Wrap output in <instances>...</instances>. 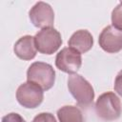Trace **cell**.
<instances>
[{"mask_svg":"<svg viewBox=\"0 0 122 122\" xmlns=\"http://www.w3.org/2000/svg\"><path fill=\"white\" fill-rule=\"evenodd\" d=\"M15 55L22 60H31L36 56L37 49L34 43V36L24 35L20 37L13 46Z\"/></svg>","mask_w":122,"mask_h":122,"instance_id":"cell-9","label":"cell"},{"mask_svg":"<svg viewBox=\"0 0 122 122\" xmlns=\"http://www.w3.org/2000/svg\"><path fill=\"white\" fill-rule=\"evenodd\" d=\"M29 17L32 25L36 28L52 27L54 22V11L51 5L46 2H37L29 11Z\"/></svg>","mask_w":122,"mask_h":122,"instance_id":"cell-7","label":"cell"},{"mask_svg":"<svg viewBox=\"0 0 122 122\" xmlns=\"http://www.w3.org/2000/svg\"><path fill=\"white\" fill-rule=\"evenodd\" d=\"M31 122H57L53 114L51 112H41L34 116Z\"/></svg>","mask_w":122,"mask_h":122,"instance_id":"cell-13","label":"cell"},{"mask_svg":"<svg viewBox=\"0 0 122 122\" xmlns=\"http://www.w3.org/2000/svg\"><path fill=\"white\" fill-rule=\"evenodd\" d=\"M68 89L79 106L87 108L92 104L94 99L93 88L82 75L71 74L68 77Z\"/></svg>","mask_w":122,"mask_h":122,"instance_id":"cell-1","label":"cell"},{"mask_svg":"<svg viewBox=\"0 0 122 122\" xmlns=\"http://www.w3.org/2000/svg\"><path fill=\"white\" fill-rule=\"evenodd\" d=\"M69 47L74 49L80 53L89 51L93 46V37L87 30H78L71 34L68 41Z\"/></svg>","mask_w":122,"mask_h":122,"instance_id":"cell-10","label":"cell"},{"mask_svg":"<svg viewBox=\"0 0 122 122\" xmlns=\"http://www.w3.org/2000/svg\"><path fill=\"white\" fill-rule=\"evenodd\" d=\"M56 114L59 122H84L83 113L76 106H63L58 109Z\"/></svg>","mask_w":122,"mask_h":122,"instance_id":"cell-11","label":"cell"},{"mask_svg":"<svg viewBox=\"0 0 122 122\" xmlns=\"http://www.w3.org/2000/svg\"><path fill=\"white\" fill-rule=\"evenodd\" d=\"M114 91L120 95L122 96V70L117 73L115 79H114Z\"/></svg>","mask_w":122,"mask_h":122,"instance_id":"cell-15","label":"cell"},{"mask_svg":"<svg viewBox=\"0 0 122 122\" xmlns=\"http://www.w3.org/2000/svg\"><path fill=\"white\" fill-rule=\"evenodd\" d=\"M98 44L108 53H116L122 50V31L112 25L105 27L99 34Z\"/></svg>","mask_w":122,"mask_h":122,"instance_id":"cell-8","label":"cell"},{"mask_svg":"<svg viewBox=\"0 0 122 122\" xmlns=\"http://www.w3.org/2000/svg\"><path fill=\"white\" fill-rule=\"evenodd\" d=\"M82 65L81 53L71 47L63 48L55 57V66L58 70L73 74L80 69Z\"/></svg>","mask_w":122,"mask_h":122,"instance_id":"cell-6","label":"cell"},{"mask_svg":"<svg viewBox=\"0 0 122 122\" xmlns=\"http://www.w3.org/2000/svg\"><path fill=\"white\" fill-rule=\"evenodd\" d=\"M34 43L37 51L43 54H52L61 47L63 40L60 32L53 27L41 29L34 35Z\"/></svg>","mask_w":122,"mask_h":122,"instance_id":"cell-4","label":"cell"},{"mask_svg":"<svg viewBox=\"0 0 122 122\" xmlns=\"http://www.w3.org/2000/svg\"><path fill=\"white\" fill-rule=\"evenodd\" d=\"M16 99L24 108L34 109L43 102L44 92L38 85L27 81L17 88Z\"/></svg>","mask_w":122,"mask_h":122,"instance_id":"cell-5","label":"cell"},{"mask_svg":"<svg viewBox=\"0 0 122 122\" xmlns=\"http://www.w3.org/2000/svg\"><path fill=\"white\" fill-rule=\"evenodd\" d=\"M112 23L116 30L122 31V1L112 11Z\"/></svg>","mask_w":122,"mask_h":122,"instance_id":"cell-12","label":"cell"},{"mask_svg":"<svg viewBox=\"0 0 122 122\" xmlns=\"http://www.w3.org/2000/svg\"><path fill=\"white\" fill-rule=\"evenodd\" d=\"M27 80L38 85L43 91H48L54 85L55 71L46 62H33L27 71Z\"/></svg>","mask_w":122,"mask_h":122,"instance_id":"cell-3","label":"cell"},{"mask_svg":"<svg viewBox=\"0 0 122 122\" xmlns=\"http://www.w3.org/2000/svg\"><path fill=\"white\" fill-rule=\"evenodd\" d=\"M94 108L97 116L105 121L118 119L122 112L121 101L113 92H107L99 95Z\"/></svg>","mask_w":122,"mask_h":122,"instance_id":"cell-2","label":"cell"},{"mask_svg":"<svg viewBox=\"0 0 122 122\" xmlns=\"http://www.w3.org/2000/svg\"><path fill=\"white\" fill-rule=\"evenodd\" d=\"M1 122H26V120L16 112H10L2 117Z\"/></svg>","mask_w":122,"mask_h":122,"instance_id":"cell-14","label":"cell"}]
</instances>
